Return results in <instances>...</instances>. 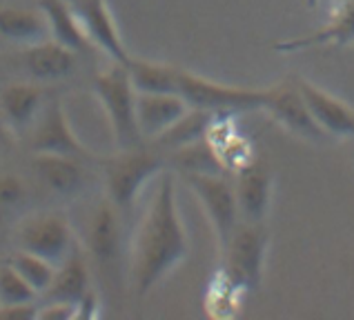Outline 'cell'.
Masks as SVG:
<instances>
[{"mask_svg":"<svg viewBox=\"0 0 354 320\" xmlns=\"http://www.w3.org/2000/svg\"><path fill=\"white\" fill-rule=\"evenodd\" d=\"M234 192L241 220L266 223L272 203V174L266 163L252 158L234 172Z\"/></svg>","mask_w":354,"mask_h":320,"instance_id":"7c38bea8","label":"cell"},{"mask_svg":"<svg viewBox=\"0 0 354 320\" xmlns=\"http://www.w3.org/2000/svg\"><path fill=\"white\" fill-rule=\"evenodd\" d=\"M127 72L136 92H171L176 94V65L156 60L134 58L127 63Z\"/></svg>","mask_w":354,"mask_h":320,"instance_id":"603a6c76","label":"cell"},{"mask_svg":"<svg viewBox=\"0 0 354 320\" xmlns=\"http://www.w3.org/2000/svg\"><path fill=\"white\" fill-rule=\"evenodd\" d=\"M189 254V240L178 212L176 178L163 172L136 227L129 252V285L138 298L154 292V287L174 272Z\"/></svg>","mask_w":354,"mask_h":320,"instance_id":"6da1fadb","label":"cell"},{"mask_svg":"<svg viewBox=\"0 0 354 320\" xmlns=\"http://www.w3.org/2000/svg\"><path fill=\"white\" fill-rule=\"evenodd\" d=\"M176 94L189 107L205 109L218 118L263 112V105H266V89L225 85L183 67H176Z\"/></svg>","mask_w":354,"mask_h":320,"instance_id":"5b68a950","label":"cell"},{"mask_svg":"<svg viewBox=\"0 0 354 320\" xmlns=\"http://www.w3.org/2000/svg\"><path fill=\"white\" fill-rule=\"evenodd\" d=\"M319 0H308V7H317Z\"/></svg>","mask_w":354,"mask_h":320,"instance_id":"4dcf8cb0","label":"cell"},{"mask_svg":"<svg viewBox=\"0 0 354 320\" xmlns=\"http://www.w3.org/2000/svg\"><path fill=\"white\" fill-rule=\"evenodd\" d=\"M20 274L25 276V280L36 289V294L43 298L45 292L49 289L56 274V263L47 260L45 256H38L34 252H27V249H18L12 256L7 258Z\"/></svg>","mask_w":354,"mask_h":320,"instance_id":"d4e9b609","label":"cell"},{"mask_svg":"<svg viewBox=\"0 0 354 320\" xmlns=\"http://www.w3.org/2000/svg\"><path fill=\"white\" fill-rule=\"evenodd\" d=\"M25 196V187L23 180L14 174H5L0 176V218L7 214L9 209H14Z\"/></svg>","mask_w":354,"mask_h":320,"instance_id":"4316f807","label":"cell"},{"mask_svg":"<svg viewBox=\"0 0 354 320\" xmlns=\"http://www.w3.org/2000/svg\"><path fill=\"white\" fill-rule=\"evenodd\" d=\"M174 165L180 174L187 172H203V174H223L225 167L221 165V160L214 152V147L209 145V140L203 138L198 143H192L187 147H180L169 152L167 165Z\"/></svg>","mask_w":354,"mask_h":320,"instance_id":"cb8c5ba5","label":"cell"},{"mask_svg":"<svg viewBox=\"0 0 354 320\" xmlns=\"http://www.w3.org/2000/svg\"><path fill=\"white\" fill-rule=\"evenodd\" d=\"M189 109L178 94L171 92H138L136 94V120L140 136L145 140H156L160 134L176 123Z\"/></svg>","mask_w":354,"mask_h":320,"instance_id":"2e32d148","label":"cell"},{"mask_svg":"<svg viewBox=\"0 0 354 320\" xmlns=\"http://www.w3.org/2000/svg\"><path fill=\"white\" fill-rule=\"evenodd\" d=\"M38 9L43 12V16L47 20L52 40L65 45L67 49H72L76 54L94 49L89 45V40L83 32V27L78 23L74 7L69 0H38Z\"/></svg>","mask_w":354,"mask_h":320,"instance_id":"44dd1931","label":"cell"},{"mask_svg":"<svg viewBox=\"0 0 354 320\" xmlns=\"http://www.w3.org/2000/svg\"><path fill=\"white\" fill-rule=\"evenodd\" d=\"M83 247L96 265L105 267L114 263L120 252V212L107 198L100 200L87 223Z\"/></svg>","mask_w":354,"mask_h":320,"instance_id":"e0dca14e","label":"cell"},{"mask_svg":"<svg viewBox=\"0 0 354 320\" xmlns=\"http://www.w3.org/2000/svg\"><path fill=\"white\" fill-rule=\"evenodd\" d=\"M180 178L192 189V194L198 198V203L203 205L209 223L214 227L218 249H223L241 220L234 180H227L223 174L203 172H187L180 174Z\"/></svg>","mask_w":354,"mask_h":320,"instance_id":"52a82bcc","label":"cell"},{"mask_svg":"<svg viewBox=\"0 0 354 320\" xmlns=\"http://www.w3.org/2000/svg\"><path fill=\"white\" fill-rule=\"evenodd\" d=\"M94 96L100 103L107 118L109 132L118 149L140 147L145 138L140 136L136 120V87L131 83L127 65L112 63L103 72H98L94 83Z\"/></svg>","mask_w":354,"mask_h":320,"instance_id":"277c9868","label":"cell"},{"mask_svg":"<svg viewBox=\"0 0 354 320\" xmlns=\"http://www.w3.org/2000/svg\"><path fill=\"white\" fill-rule=\"evenodd\" d=\"M29 147H32V154H60L78 158L83 163H100V158L76 136L63 100L58 96H49L45 100L29 132Z\"/></svg>","mask_w":354,"mask_h":320,"instance_id":"8992f818","label":"cell"},{"mask_svg":"<svg viewBox=\"0 0 354 320\" xmlns=\"http://www.w3.org/2000/svg\"><path fill=\"white\" fill-rule=\"evenodd\" d=\"M76 56V52L49 38L38 45L25 47L23 65L36 83H58V80H65L74 74Z\"/></svg>","mask_w":354,"mask_h":320,"instance_id":"ac0fdd59","label":"cell"},{"mask_svg":"<svg viewBox=\"0 0 354 320\" xmlns=\"http://www.w3.org/2000/svg\"><path fill=\"white\" fill-rule=\"evenodd\" d=\"M69 3L74 7V14L80 27H83L89 45L98 49L100 54H105L112 63L127 65L131 54L118 32L116 18L107 0H69Z\"/></svg>","mask_w":354,"mask_h":320,"instance_id":"30bf717a","label":"cell"},{"mask_svg":"<svg viewBox=\"0 0 354 320\" xmlns=\"http://www.w3.org/2000/svg\"><path fill=\"white\" fill-rule=\"evenodd\" d=\"M270 247V232L263 223L239 220L227 245L221 249V272L212 285L214 305H236L241 294L259 292Z\"/></svg>","mask_w":354,"mask_h":320,"instance_id":"7a4b0ae2","label":"cell"},{"mask_svg":"<svg viewBox=\"0 0 354 320\" xmlns=\"http://www.w3.org/2000/svg\"><path fill=\"white\" fill-rule=\"evenodd\" d=\"M0 318H3V303H0Z\"/></svg>","mask_w":354,"mask_h":320,"instance_id":"1f68e13d","label":"cell"},{"mask_svg":"<svg viewBox=\"0 0 354 320\" xmlns=\"http://www.w3.org/2000/svg\"><path fill=\"white\" fill-rule=\"evenodd\" d=\"M167 156L147 147L118 149L114 156L100 158L105 198L120 214H129L138 194L151 178L165 172Z\"/></svg>","mask_w":354,"mask_h":320,"instance_id":"3957f363","label":"cell"},{"mask_svg":"<svg viewBox=\"0 0 354 320\" xmlns=\"http://www.w3.org/2000/svg\"><path fill=\"white\" fill-rule=\"evenodd\" d=\"M38 318H43V320H72V318H76V305L60 303V300H45V305L38 309Z\"/></svg>","mask_w":354,"mask_h":320,"instance_id":"83f0119b","label":"cell"},{"mask_svg":"<svg viewBox=\"0 0 354 320\" xmlns=\"http://www.w3.org/2000/svg\"><path fill=\"white\" fill-rule=\"evenodd\" d=\"M292 80H295L312 118L317 120L323 132L337 138H354V109L348 103L328 94L326 89H321L308 78L295 76Z\"/></svg>","mask_w":354,"mask_h":320,"instance_id":"8fae6325","label":"cell"},{"mask_svg":"<svg viewBox=\"0 0 354 320\" xmlns=\"http://www.w3.org/2000/svg\"><path fill=\"white\" fill-rule=\"evenodd\" d=\"M354 45V0H337L332 7L328 23L308 36L281 40L274 45V52L297 54L317 47H348Z\"/></svg>","mask_w":354,"mask_h":320,"instance_id":"4fadbf2b","label":"cell"},{"mask_svg":"<svg viewBox=\"0 0 354 320\" xmlns=\"http://www.w3.org/2000/svg\"><path fill=\"white\" fill-rule=\"evenodd\" d=\"M263 112L270 114V118L279 123L286 132L295 134L308 143H323L328 134L317 125V120L312 118L310 109L303 100L299 87L295 80H283L272 87H266V105Z\"/></svg>","mask_w":354,"mask_h":320,"instance_id":"9c48e42d","label":"cell"},{"mask_svg":"<svg viewBox=\"0 0 354 320\" xmlns=\"http://www.w3.org/2000/svg\"><path fill=\"white\" fill-rule=\"evenodd\" d=\"M36 178L56 196H74L85 183V163L60 154H32Z\"/></svg>","mask_w":354,"mask_h":320,"instance_id":"d6986e66","label":"cell"},{"mask_svg":"<svg viewBox=\"0 0 354 320\" xmlns=\"http://www.w3.org/2000/svg\"><path fill=\"white\" fill-rule=\"evenodd\" d=\"M40 296L36 289L25 280V276L9 263L0 265V303L16 305V303H36Z\"/></svg>","mask_w":354,"mask_h":320,"instance_id":"484cf974","label":"cell"},{"mask_svg":"<svg viewBox=\"0 0 354 320\" xmlns=\"http://www.w3.org/2000/svg\"><path fill=\"white\" fill-rule=\"evenodd\" d=\"M218 116H214L212 112H205V109H196L189 107L187 112L180 116L174 125H171L165 134H160L154 143L160 149H167V152H174V149L187 147L192 143H198V140L207 138L212 125Z\"/></svg>","mask_w":354,"mask_h":320,"instance_id":"7402d4cb","label":"cell"},{"mask_svg":"<svg viewBox=\"0 0 354 320\" xmlns=\"http://www.w3.org/2000/svg\"><path fill=\"white\" fill-rule=\"evenodd\" d=\"M98 314H100V298H98V292L92 287L83 298L78 300V305H76V318L89 320V318H96Z\"/></svg>","mask_w":354,"mask_h":320,"instance_id":"f546056e","label":"cell"},{"mask_svg":"<svg viewBox=\"0 0 354 320\" xmlns=\"http://www.w3.org/2000/svg\"><path fill=\"white\" fill-rule=\"evenodd\" d=\"M89 289H92V272H89V254L78 243L69 249V254L60 260L56 267V274L49 289L45 292L43 300H60V303L78 305Z\"/></svg>","mask_w":354,"mask_h":320,"instance_id":"9a60e30c","label":"cell"},{"mask_svg":"<svg viewBox=\"0 0 354 320\" xmlns=\"http://www.w3.org/2000/svg\"><path fill=\"white\" fill-rule=\"evenodd\" d=\"M38 305L36 303H16V305H3V318L0 320H36L38 318Z\"/></svg>","mask_w":354,"mask_h":320,"instance_id":"f1b7e54d","label":"cell"},{"mask_svg":"<svg viewBox=\"0 0 354 320\" xmlns=\"http://www.w3.org/2000/svg\"><path fill=\"white\" fill-rule=\"evenodd\" d=\"M45 89L40 83H12L0 92V116L3 125L14 138L32 132L40 109L45 105Z\"/></svg>","mask_w":354,"mask_h":320,"instance_id":"5bb4252c","label":"cell"},{"mask_svg":"<svg viewBox=\"0 0 354 320\" xmlns=\"http://www.w3.org/2000/svg\"><path fill=\"white\" fill-rule=\"evenodd\" d=\"M0 38L18 47H32L49 40V27L43 12L27 7H0Z\"/></svg>","mask_w":354,"mask_h":320,"instance_id":"ffe728a7","label":"cell"},{"mask_svg":"<svg viewBox=\"0 0 354 320\" xmlns=\"http://www.w3.org/2000/svg\"><path fill=\"white\" fill-rule=\"evenodd\" d=\"M16 243L18 249L45 256L58 265L76 245V234L63 212H36L18 225Z\"/></svg>","mask_w":354,"mask_h":320,"instance_id":"ba28073f","label":"cell"}]
</instances>
